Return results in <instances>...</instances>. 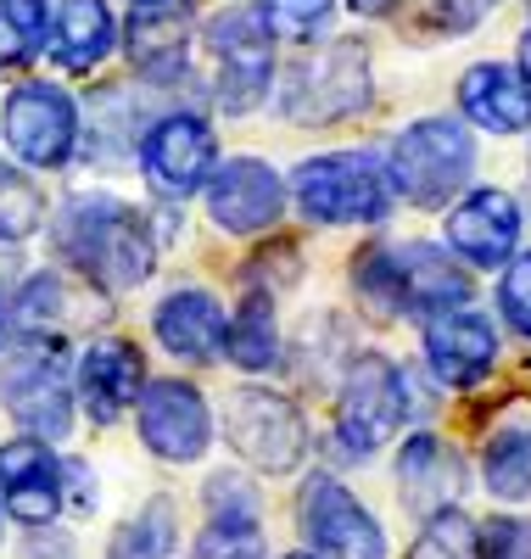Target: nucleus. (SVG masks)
I'll list each match as a JSON object with an SVG mask.
<instances>
[{"label": "nucleus", "mask_w": 531, "mask_h": 559, "mask_svg": "<svg viewBox=\"0 0 531 559\" xmlns=\"http://www.w3.org/2000/svg\"><path fill=\"white\" fill-rule=\"evenodd\" d=\"M57 247L84 280L107 292H134L157 263L146 218L118 197H73L57 218Z\"/></svg>", "instance_id": "f257e3e1"}, {"label": "nucleus", "mask_w": 531, "mask_h": 559, "mask_svg": "<svg viewBox=\"0 0 531 559\" xmlns=\"http://www.w3.org/2000/svg\"><path fill=\"white\" fill-rule=\"evenodd\" d=\"M353 286L358 297L375 308V313H453L470 302V274L453 263L448 247H430V241H414V247H364L353 258Z\"/></svg>", "instance_id": "f03ea898"}, {"label": "nucleus", "mask_w": 531, "mask_h": 559, "mask_svg": "<svg viewBox=\"0 0 531 559\" xmlns=\"http://www.w3.org/2000/svg\"><path fill=\"white\" fill-rule=\"evenodd\" d=\"M392 197L414 207H448L475 174V140L453 118H420L392 140V157L380 163Z\"/></svg>", "instance_id": "7ed1b4c3"}, {"label": "nucleus", "mask_w": 531, "mask_h": 559, "mask_svg": "<svg viewBox=\"0 0 531 559\" xmlns=\"http://www.w3.org/2000/svg\"><path fill=\"white\" fill-rule=\"evenodd\" d=\"M0 403L34 442H62L73 431V376L57 336H23L0 358Z\"/></svg>", "instance_id": "20e7f679"}, {"label": "nucleus", "mask_w": 531, "mask_h": 559, "mask_svg": "<svg viewBox=\"0 0 531 559\" xmlns=\"http://www.w3.org/2000/svg\"><path fill=\"white\" fill-rule=\"evenodd\" d=\"M292 197L314 224H380L392 213V185H386L380 157L369 152L308 157L292 174Z\"/></svg>", "instance_id": "39448f33"}, {"label": "nucleus", "mask_w": 531, "mask_h": 559, "mask_svg": "<svg viewBox=\"0 0 531 559\" xmlns=\"http://www.w3.org/2000/svg\"><path fill=\"white\" fill-rule=\"evenodd\" d=\"M409 381H403V369L392 358H380V353H364L347 364V381H342V403H335V437H342L347 453H375L386 448L398 431H403V419H409Z\"/></svg>", "instance_id": "423d86ee"}, {"label": "nucleus", "mask_w": 531, "mask_h": 559, "mask_svg": "<svg viewBox=\"0 0 531 559\" xmlns=\"http://www.w3.org/2000/svg\"><path fill=\"white\" fill-rule=\"evenodd\" d=\"M224 437L229 448L263 476H292L308 459V426L292 397L263 392V386H240L224 408Z\"/></svg>", "instance_id": "0eeeda50"}, {"label": "nucleus", "mask_w": 531, "mask_h": 559, "mask_svg": "<svg viewBox=\"0 0 531 559\" xmlns=\"http://www.w3.org/2000/svg\"><path fill=\"white\" fill-rule=\"evenodd\" d=\"M369 107V51L364 39H330L285 84V112L297 123H342Z\"/></svg>", "instance_id": "6e6552de"}, {"label": "nucleus", "mask_w": 531, "mask_h": 559, "mask_svg": "<svg viewBox=\"0 0 531 559\" xmlns=\"http://www.w3.org/2000/svg\"><path fill=\"white\" fill-rule=\"evenodd\" d=\"M208 51L219 68V107L252 112L269 96V79H274V34L263 28V17L252 7L219 12L208 23Z\"/></svg>", "instance_id": "1a4fd4ad"}, {"label": "nucleus", "mask_w": 531, "mask_h": 559, "mask_svg": "<svg viewBox=\"0 0 531 559\" xmlns=\"http://www.w3.org/2000/svg\"><path fill=\"white\" fill-rule=\"evenodd\" d=\"M7 146L28 168H62L79 146V107L51 79H28L7 96Z\"/></svg>", "instance_id": "9d476101"}, {"label": "nucleus", "mask_w": 531, "mask_h": 559, "mask_svg": "<svg viewBox=\"0 0 531 559\" xmlns=\"http://www.w3.org/2000/svg\"><path fill=\"white\" fill-rule=\"evenodd\" d=\"M297 521H303V537L319 559H386L380 521L335 476H314L303 487Z\"/></svg>", "instance_id": "9b49d317"}, {"label": "nucleus", "mask_w": 531, "mask_h": 559, "mask_svg": "<svg viewBox=\"0 0 531 559\" xmlns=\"http://www.w3.org/2000/svg\"><path fill=\"white\" fill-rule=\"evenodd\" d=\"M140 442H146L163 464H197L213 442V414L208 397L190 381H146L134 397Z\"/></svg>", "instance_id": "f8f14e48"}, {"label": "nucleus", "mask_w": 531, "mask_h": 559, "mask_svg": "<svg viewBox=\"0 0 531 559\" xmlns=\"http://www.w3.org/2000/svg\"><path fill=\"white\" fill-rule=\"evenodd\" d=\"M140 168H146L157 197H190V191H202L208 174L219 168L213 129L197 112H168V118L146 123V134H140Z\"/></svg>", "instance_id": "ddd939ff"}, {"label": "nucleus", "mask_w": 531, "mask_h": 559, "mask_svg": "<svg viewBox=\"0 0 531 559\" xmlns=\"http://www.w3.org/2000/svg\"><path fill=\"white\" fill-rule=\"evenodd\" d=\"M208 213L229 236H263L285 213V179L258 157H229L208 174Z\"/></svg>", "instance_id": "4468645a"}, {"label": "nucleus", "mask_w": 531, "mask_h": 559, "mask_svg": "<svg viewBox=\"0 0 531 559\" xmlns=\"http://www.w3.org/2000/svg\"><path fill=\"white\" fill-rule=\"evenodd\" d=\"M0 509H12L23 526H51L62 509V459L51 442L17 437L0 448Z\"/></svg>", "instance_id": "2eb2a0df"}, {"label": "nucleus", "mask_w": 531, "mask_h": 559, "mask_svg": "<svg viewBox=\"0 0 531 559\" xmlns=\"http://www.w3.org/2000/svg\"><path fill=\"white\" fill-rule=\"evenodd\" d=\"M425 358L448 386H459V392L481 386L498 364V324L487 313H470V308L437 313L425 324Z\"/></svg>", "instance_id": "dca6fc26"}, {"label": "nucleus", "mask_w": 531, "mask_h": 559, "mask_svg": "<svg viewBox=\"0 0 531 559\" xmlns=\"http://www.w3.org/2000/svg\"><path fill=\"white\" fill-rule=\"evenodd\" d=\"M123 51L152 84H179L190 68V7L185 0H152L134 7L123 23Z\"/></svg>", "instance_id": "f3484780"}, {"label": "nucleus", "mask_w": 531, "mask_h": 559, "mask_svg": "<svg viewBox=\"0 0 531 559\" xmlns=\"http://www.w3.org/2000/svg\"><path fill=\"white\" fill-rule=\"evenodd\" d=\"M73 386H79V403L90 408V419L107 426V419L134 408L140 386H146V358H140V347L123 342V336H102V342L84 347Z\"/></svg>", "instance_id": "a211bd4d"}, {"label": "nucleus", "mask_w": 531, "mask_h": 559, "mask_svg": "<svg viewBox=\"0 0 531 559\" xmlns=\"http://www.w3.org/2000/svg\"><path fill=\"white\" fill-rule=\"evenodd\" d=\"M515 241H520V207L509 191H470L448 213V252H464L481 269L509 263Z\"/></svg>", "instance_id": "6ab92c4d"}, {"label": "nucleus", "mask_w": 531, "mask_h": 559, "mask_svg": "<svg viewBox=\"0 0 531 559\" xmlns=\"http://www.w3.org/2000/svg\"><path fill=\"white\" fill-rule=\"evenodd\" d=\"M459 107L487 134H520L531 129V84L504 62H475L459 79Z\"/></svg>", "instance_id": "aec40b11"}, {"label": "nucleus", "mask_w": 531, "mask_h": 559, "mask_svg": "<svg viewBox=\"0 0 531 559\" xmlns=\"http://www.w3.org/2000/svg\"><path fill=\"white\" fill-rule=\"evenodd\" d=\"M45 45H51L57 68H68V73L102 68L118 45V23L107 12V0H62L51 28H45Z\"/></svg>", "instance_id": "412c9836"}, {"label": "nucleus", "mask_w": 531, "mask_h": 559, "mask_svg": "<svg viewBox=\"0 0 531 559\" xmlns=\"http://www.w3.org/2000/svg\"><path fill=\"white\" fill-rule=\"evenodd\" d=\"M152 324H157V342L174 358H190V364H202V358H213L224 347V308L208 292H174V297H163Z\"/></svg>", "instance_id": "4be33fe9"}, {"label": "nucleus", "mask_w": 531, "mask_h": 559, "mask_svg": "<svg viewBox=\"0 0 531 559\" xmlns=\"http://www.w3.org/2000/svg\"><path fill=\"white\" fill-rule=\"evenodd\" d=\"M398 476H403V498L420 509V515H437V509H453L464 471H459V453L442 437H414L398 459Z\"/></svg>", "instance_id": "5701e85b"}, {"label": "nucleus", "mask_w": 531, "mask_h": 559, "mask_svg": "<svg viewBox=\"0 0 531 559\" xmlns=\"http://www.w3.org/2000/svg\"><path fill=\"white\" fill-rule=\"evenodd\" d=\"M481 471H487V487L504 503L531 498V408H515V419H504V426L487 437Z\"/></svg>", "instance_id": "b1692460"}, {"label": "nucleus", "mask_w": 531, "mask_h": 559, "mask_svg": "<svg viewBox=\"0 0 531 559\" xmlns=\"http://www.w3.org/2000/svg\"><path fill=\"white\" fill-rule=\"evenodd\" d=\"M224 347L240 369H269L274 353H280V331H274V297L263 286H252L240 297L235 319L224 324Z\"/></svg>", "instance_id": "393cba45"}, {"label": "nucleus", "mask_w": 531, "mask_h": 559, "mask_svg": "<svg viewBox=\"0 0 531 559\" xmlns=\"http://www.w3.org/2000/svg\"><path fill=\"white\" fill-rule=\"evenodd\" d=\"M174 548H179L174 503H168V498H152V503L113 537V554H107V559H174Z\"/></svg>", "instance_id": "a878e982"}, {"label": "nucleus", "mask_w": 531, "mask_h": 559, "mask_svg": "<svg viewBox=\"0 0 531 559\" xmlns=\"http://www.w3.org/2000/svg\"><path fill=\"white\" fill-rule=\"evenodd\" d=\"M140 118H134V102L123 90H107L102 102H95V118H90V157L95 163H123L129 146L140 152Z\"/></svg>", "instance_id": "bb28decb"}, {"label": "nucleus", "mask_w": 531, "mask_h": 559, "mask_svg": "<svg viewBox=\"0 0 531 559\" xmlns=\"http://www.w3.org/2000/svg\"><path fill=\"white\" fill-rule=\"evenodd\" d=\"M51 12L45 0H0V68H23L45 51Z\"/></svg>", "instance_id": "cd10ccee"}, {"label": "nucleus", "mask_w": 531, "mask_h": 559, "mask_svg": "<svg viewBox=\"0 0 531 559\" xmlns=\"http://www.w3.org/2000/svg\"><path fill=\"white\" fill-rule=\"evenodd\" d=\"M409 559H481L470 515H464V509H437V515H425Z\"/></svg>", "instance_id": "c85d7f7f"}, {"label": "nucleus", "mask_w": 531, "mask_h": 559, "mask_svg": "<svg viewBox=\"0 0 531 559\" xmlns=\"http://www.w3.org/2000/svg\"><path fill=\"white\" fill-rule=\"evenodd\" d=\"M45 218V197L23 168H0V241H28Z\"/></svg>", "instance_id": "c756f323"}, {"label": "nucleus", "mask_w": 531, "mask_h": 559, "mask_svg": "<svg viewBox=\"0 0 531 559\" xmlns=\"http://www.w3.org/2000/svg\"><path fill=\"white\" fill-rule=\"evenodd\" d=\"M330 7L335 0H258V17L269 34H285V39H314L324 23H330Z\"/></svg>", "instance_id": "7c9ffc66"}, {"label": "nucleus", "mask_w": 531, "mask_h": 559, "mask_svg": "<svg viewBox=\"0 0 531 559\" xmlns=\"http://www.w3.org/2000/svg\"><path fill=\"white\" fill-rule=\"evenodd\" d=\"M263 554V526L258 521H208L197 559H258Z\"/></svg>", "instance_id": "2f4dec72"}, {"label": "nucleus", "mask_w": 531, "mask_h": 559, "mask_svg": "<svg viewBox=\"0 0 531 559\" xmlns=\"http://www.w3.org/2000/svg\"><path fill=\"white\" fill-rule=\"evenodd\" d=\"M208 521H258V492L247 476L219 471L208 481Z\"/></svg>", "instance_id": "473e14b6"}, {"label": "nucleus", "mask_w": 531, "mask_h": 559, "mask_svg": "<svg viewBox=\"0 0 531 559\" xmlns=\"http://www.w3.org/2000/svg\"><path fill=\"white\" fill-rule=\"evenodd\" d=\"M481 559H531V521L526 515H493L475 532Z\"/></svg>", "instance_id": "72a5a7b5"}, {"label": "nucleus", "mask_w": 531, "mask_h": 559, "mask_svg": "<svg viewBox=\"0 0 531 559\" xmlns=\"http://www.w3.org/2000/svg\"><path fill=\"white\" fill-rule=\"evenodd\" d=\"M409 12L425 34H470L481 23V0H414Z\"/></svg>", "instance_id": "f704fd0d"}, {"label": "nucleus", "mask_w": 531, "mask_h": 559, "mask_svg": "<svg viewBox=\"0 0 531 559\" xmlns=\"http://www.w3.org/2000/svg\"><path fill=\"white\" fill-rule=\"evenodd\" d=\"M498 308H504V319L515 324L520 336H531V252L509 258L504 286H498Z\"/></svg>", "instance_id": "c9c22d12"}, {"label": "nucleus", "mask_w": 531, "mask_h": 559, "mask_svg": "<svg viewBox=\"0 0 531 559\" xmlns=\"http://www.w3.org/2000/svg\"><path fill=\"white\" fill-rule=\"evenodd\" d=\"M23 559H73V543L39 532V537H28V554H23Z\"/></svg>", "instance_id": "e433bc0d"}, {"label": "nucleus", "mask_w": 531, "mask_h": 559, "mask_svg": "<svg viewBox=\"0 0 531 559\" xmlns=\"http://www.w3.org/2000/svg\"><path fill=\"white\" fill-rule=\"evenodd\" d=\"M347 7L358 17H386V12H398V0H347Z\"/></svg>", "instance_id": "4c0bfd02"}, {"label": "nucleus", "mask_w": 531, "mask_h": 559, "mask_svg": "<svg viewBox=\"0 0 531 559\" xmlns=\"http://www.w3.org/2000/svg\"><path fill=\"white\" fill-rule=\"evenodd\" d=\"M520 79H526V84H531V28H526V34H520Z\"/></svg>", "instance_id": "58836bf2"}, {"label": "nucleus", "mask_w": 531, "mask_h": 559, "mask_svg": "<svg viewBox=\"0 0 531 559\" xmlns=\"http://www.w3.org/2000/svg\"><path fill=\"white\" fill-rule=\"evenodd\" d=\"M285 559H319V554H308V548H303V554H285Z\"/></svg>", "instance_id": "ea45409f"}, {"label": "nucleus", "mask_w": 531, "mask_h": 559, "mask_svg": "<svg viewBox=\"0 0 531 559\" xmlns=\"http://www.w3.org/2000/svg\"><path fill=\"white\" fill-rule=\"evenodd\" d=\"M0 331H7V308H0Z\"/></svg>", "instance_id": "a19ab883"}, {"label": "nucleus", "mask_w": 531, "mask_h": 559, "mask_svg": "<svg viewBox=\"0 0 531 559\" xmlns=\"http://www.w3.org/2000/svg\"><path fill=\"white\" fill-rule=\"evenodd\" d=\"M134 7H152V0H134Z\"/></svg>", "instance_id": "79ce46f5"}, {"label": "nucleus", "mask_w": 531, "mask_h": 559, "mask_svg": "<svg viewBox=\"0 0 531 559\" xmlns=\"http://www.w3.org/2000/svg\"><path fill=\"white\" fill-rule=\"evenodd\" d=\"M0 515H7V509H0Z\"/></svg>", "instance_id": "37998d69"}]
</instances>
